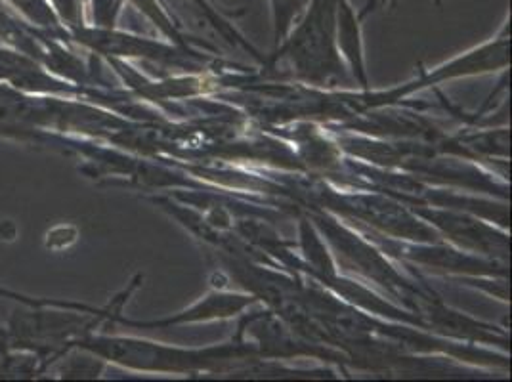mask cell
I'll list each match as a JSON object with an SVG mask.
<instances>
[{
	"instance_id": "cell-3",
	"label": "cell",
	"mask_w": 512,
	"mask_h": 382,
	"mask_svg": "<svg viewBox=\"0 0 512 382\" xmlns=\"http://www.w3.org/2000/svg\"><path fill=\"white\" fill-rule=\"evenodd\" d=\"M371 2H377V0H371ZM371 2H369V4H371Z\"/></svg>"
},
{
	"instance_id": "cell-1",
	"label": "cell",
	"mask_w": 512,
	"mask_h": 382,
	"mask_svg": "<svg viewBox=\"0 0 512 382\" xmlns=\"http://www.w3.org/2000/svg\"><path fill=\"white\" fill-rule=\"evenodd\" d=\"M272 6V16H274V27H276V41H281L285 33L289 31L293 20L299 16L300 0H270Z\"/></svg>"
},
{
	"instance_id": "cell-2",
	"label": "cell",
	"mask_w": 512,
	"mask_h": 382,
	"mask_svg": "<svg viewBox=\"0 0 512 382\" xmlns=\"http://www.w3.org/2000/svg\"><path fill=\"white\" fill-rule=\"evenodd\" d=\"M0 346L6 348V329H0Z\"/></svg>"
}]
</instances>
